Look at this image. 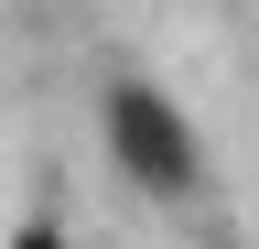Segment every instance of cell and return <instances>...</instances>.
Masks as SVG:
<instances>
[{"mask_svg": "<svg viewBox=\"0 0 259 249\" xmlns=\"http://www.w3.org/2000/svg\"><path fill=\"white\" fill-rule=\"evenodd\" d=\"M108 141H119V163L141 173V184H162V195L194 184V141H184V119L162 109L151 87H119V98H108Z\"/></svg>", "mask_w": 259, "mask_h": 249, "instance_id": "obj_1", "label": "cell"}, {"mask_svg": "<svg viewBox=\"0 0 259 249\" xmlns=\"http://www.w3.org/2000/svg\"><path fill=\"white\" fill-rule=\"evenodd\" d=\"M22 249H54V238H44V228H32V238H22Z\"/></svg>", "mask_w": 259, "mask_h": 249, "instance_id": "obj_2", "label": "cell"}]
</instances>
